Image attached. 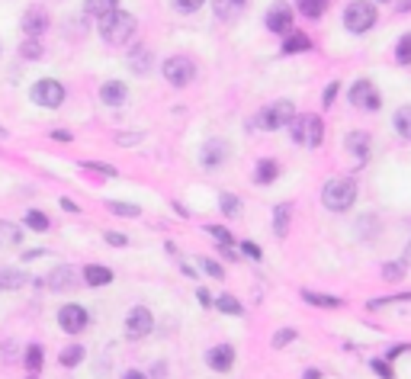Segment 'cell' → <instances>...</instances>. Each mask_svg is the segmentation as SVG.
I'll return each mask as SVG.
<instances>
[{"label":"cell","mask_w":411,"mask_h":379,"mask_svg":"<svg viewBox=\"0 0 411 379\" xmlns=\"http://www.w3.org/2000/svg\"><path fill=\"white\" fill-rule=\"evenodd\" d=\"M135 29H138V23H135V16H132V13H126V10H116V13H109V16L100 19V39L106 45L132 42Z\"/></svg>","instance_id":"1"},{"label":"cell","mask_w":411,"mask_h":379,"mask_svg":"<svg viewBox=\"0 0 411 379\" xmlns=\"http://www.w3.org/2000/svg\"><path fill=\"white\" fill-rule=\"evenodd\" d=\"M321 203H325V209H331V212H347L353 203H357V180L353 177L328 180L325 190H321Z\"/></svg>","instance_id":"2"},{"label":"cell","mask_w":411,"mask_h":379,"mask_svg":"<svg viewBox=\"0 0 411 379\" xmlns=\"http://www.w3.org/2000/svg\"><path fill=\"white\" fill-rule=\"evenodd\" d=\"M289 135H293V141L302 148H318L321 138H325V122H321V116H315V113L295 116L293 126H289Z\"/></svg>","instance_id":"3"},{"label":"cell","mask_w":411,"mask_h":379,"mask_svg":"<svg viewBox=\"0 0 411 379\" xmlns=\"http://www.w3.org/2000/svg\"><path fill=\"white\" fill-rule=\"evenodd\" d=\"M379 13L376 6L370 4V0H350V4L344 6V26L347 32H357V36H363V32H370L372 26H376Z\"/></svg>","instance_id":"4"},{"label":"cell","mask_w":411,"mask_h":379,"mask_svg":"<svg viewBox=\"0 0 411 379\" xmlns=\"http://www.w3.org/2000/svg\"><path fill=\"white\" fill-rule=\"evenodd\" d=\"M293 119H295L293 100H276V103H270V106H263L254 122L263 132H276V128H283V126H293Z\"/></svg>","instance_id":"5"},{"label":"cell","mask_w":411,"mask_h":379,"mask_svg":"<svg viewBox=\"0 0 411 379\" xmlns=\"http://www.w3.org/2000/svg\"><path fill=\"white\" fill-rule=\"evenodd\" d=\"M161 74H164V81L171 84V87H186V84L196 77V61H193L190 55H171L161 64Z\"/></svg>","instance_id":"6"},{"label":"cell","mask_w":411,"mask_h":379,"mask_svg":"<svg viewBox=\"0 0 411 379\" xmlns=\"http://www.w3.org/2000/svg\"><path fill=\"white\" fill-rule=\"evenodd\" d=\"M29 96H32V103H36V106H42V109H58V106L64 103V87H61V81L42 77V81L32 84Z\"/></svg>","instance_id":"7"},{"label":"cell","mask_w":411,"mask_h":379,"mask_svg":"<svg viewBox=\"0 0 411 379\" xmlns=\"http://www.w3.org/2000/svg\"><path fill=\"white\" fill-rule=\"evenodd\" d=\"M151 328H154V318H151V312H148L145 305H135L132 312L126 315V338L128 340L148 338V334H151Z\"/></svg>","instance_id":"8"},{"label":"cell","mask_w":411,"mask_h":379,"mask_svg":"<svg viewBox=\"0 0 411 379\" xmlns=\"http://www.w3.org/2000/svg\"><path fill=\"white\" fill-rule=\"evenodd\" d=\"M347 100H350L357 109H370V113H372V109L382 106V100H379V90L372 87V81H366V77H363V81L353 84L350 94H347Z\"/></svg>","instance_id":"9"},{"label":"cell","mask_w":411,"mask_h":379,"mask_svg":"<svg viewBox=\"0 0 411 379\" xmlns=\"http://www.w3.org/2000/svg\"><path fill=\"white\" fill-rule=\"evenodd\" d=\"M87 321H90L87 308L77 305V302L58 308V325H61V331H68V334H81L83 328H87Z\"/></svg>","instance_id":"10"},{"label":"cell","mask_w":411,"mask_h":379,"mask_svg":"<svg viewBox=\"0 0 411 379\" xmlns=\"http://www.w3.org/2000/svg\"><path fill=\"white\" fill-rule=\"evenodd\" d=\"M267 29L270 32H280V36H289L293 32V6L283 4V0H276L273 6L267 10Z\"/></svg>","instance_id":"11"},{"label":"cell","mask_w":411,"mask_h":379,"mask_svg":"<svg viewBox=\"0 0 411 379\" xmlns=\"http://www.w3.org/2000/svg\"><path fill=\"white\" fill-rule=\"evenodd\" d=\"M128 68H132L138 77L151 74V71H154V55H151V49H148V45H141V42H135L132 49H128Z\"/></svg>","instance_id":"12"},{"label":"cell","mask_w":411,"mask_h":379,"mask_svg":"<svg viewBox=\"0 0 411 379\" xmlns=\"http://www.w3.org/2000/svg\"><path fill=\"white\" fill-rule=\"evenodd\" d=\"M23 32L29 39H36V36H42L45 29H49V13H45V6H29V10L23 13Z\"/></svg>","instance_id":"13"},{"label":"cell","mask_w":411,"mask_h":379,"mask_svg":"<svg viewBox=\"0 0 411 379\" xmlns=\"http://www.w3.org/2000/svg\"><path fill=\"white\" fill-rule=\"evenodd\" d=\"M206 363H209L215 373H228L231 366H235V347H231V344L212 347V350L206 353Z\"/></svg>","instance_id":"14"},{"label":"cell","mask_w":411,"mask_h":379,"mask_svg":"<svg viewBox=\"0 0 411 379\" xmlns=\"http://www.w3.org/2000/svg\"><path fill=\"white\" fill-rule=\"evenodd\" d=\"M344 148L353 154V158H357V164H363V161L370 158V151H372V138L366 132H347Z\"/></svg>","instance_id":"15"},{"label":"cell","mask_w":411,"mask_h":379,"mask_svg":"<svg viewBox=\"0 0 411 379\" xmlns=\"http://www.w3.org/2000/svg\"><path fill=\"white\" fill-rule=\"evenodd\" d=\"M225 158H228V145H225L222 138L206 141L203 151H199V164H203V167H218Z\"/></svg>","instance_id":"16"},{"label":"cell","mask_w":411,"mask_h":379,"mask_svg":"<svg viewBox=\"0 0 411 379\" xmlns=\"http://www.w3.org/2000/svg\"><path fill=\"white\" fill-rule=\"evenodd\" d=\"M77 286V270L74 267H55L49 273V289L51 293H68Z\"/></svg>","instance_id":"17"},{"label":"cell","mask_w":411,"mask_h":379,"mask_svg":"<svg viewBox=\"0 0 411 379\" xmlns=\"http://www.w3.org/2000/svg\"><path fill=\"white\" fill-rule=\"evenodd\" d=\"M100 100L106 103V106H122V103L128 100V87L122 81H106L100 87Z\"/></svg>","instance_id":"18"},{"label":"cell","mask_w":411,"mask_h":379,"mask_svg":"<svg viewBox=\"0 0 411 379\" xmlns=\"http://www.w3.org/2000/svg\"><path fill=\"white\" fill-rule=\"evenodd\" d=\"M212 10H215L218 19L231 23V19H238L244 10H248V0H212Z\"/></svg>","instance_id":"19"},{"label":"cell","mask_w":411,"mask_h":379,"mask_svg":"<svg viewBox=\"0 0 411 379\" xmlns=\"http://www.w3.org/2000/svg\"><path fill=\"white\" fill-rule=\"evenodd\" d=\"M81 276L87 286H106V283H113V270L100 267V263H87V267L81 270Z\"/></svg>","instance_id":"20"},{"label":"cell","mask_w":411,"mask_h":379,"mask_svg":"<svg viewBox=\"0 0 411 379\" xmlns=\"http://www.w3.org/2000/svg\"><path fill=\"white\" fill-rule=\"evenodd\" d=\"M19 241H23V228H19L16 222H6V218H0V251H4V248H16Z\"/></svg>","instance_id":"21"},{"label":"cell","mask_w":411,"mask_h":379,"mask_svg":"<svg viewBox=\"0 0 411 379\" xmlns=\"http://www.w3.org/2000/svg\"><path fill=\"white\" fill-rule=\"evenodd\" d=\"M276 173H280V164H276L273 158L257 161V167H254V183H273Z\"/></svg>","instance_id":"22"},{"label":"cell","mask_w":411,"mask_h":379,"mask_svg":"<svg viewBox=\"0 0 411 379\" xmlns=\"http://www.w3.org/2000/svg\"><path fill=\"white\" fill-rule=\"evenodd\" d=\"M312 49V39L305 32H289L286 42H283V55H299V51H308Z\"/></svg>","instance_id":"23"},{"label":"cell","mask_w":411,"mask_h":379,"mask_svg":"<svg viewBox=\"0 0 411 379\" xmlns=\"http://www.w3.org/2000/svg\"><path fill=\"white\" fill-rule=\"evenodd\" d=\"M302 299L308 302V305H318V308H340L344 302L338 299V295H328V293H312V289H302Z\"/></svg>","instance_id":"24"},{"label":"cell","mask_w":411,"mask_h":379,"mask_svg":"<svg viewBox=\"0 0 411 379\" xmlns=\"http://www.w3.org/2000/svg\"><path fill=\"white\" fill-rule=\"evenodd\" d=\"M26 273L16 267H0V289H23Z\"/></svg>","instance_id":"25"},{"label":"cell","mask_w":411,"mask_h":379,"mask_svg":"<svg viewBox=\"0 0 411 379\" xmlns=\"http://www.w3.org/2000/svg\"><path fill=\"white\" fill-rule=\"evenodd\" d=\"M83 10H87L90 16L103 19V16H109V13L119 10V0H87V4H83Z\"/></svg>","instance_id":"26"},{"label":"cell","mask_w":411,"mask_h":379,"mask_svg":"<svg viewBox=\"0 0 411 379\" xmlns=\"http://www.w3.org/2000/svg\"><path fill=\"white\" fill-rule=\"evenodd\" d=\"M289 216H293V206H289V203H283V206H276V209H273V231H276V238H286Z\"/></svg>","instance_id":"27"},{"label":"cell","mask_w":411,"mask_h":379,"mask_svg":"<svg viewBox=\"0 0 411 379\" xmlns=\"http://www.w3.org/2000/svg\"><path fill=\"white\" fill-rule=\"evenodd\" d=\"M392 126L402 138H411V106H398L395 116H392Z\"/></svg>","instance_id":"28"},{"label":"cell","mask_w":411,"mask_h":379,"mask_svg":"<svg viewBox=\"0 0 411 379\" xmlns=\"http://www.w3.org/2000/svg\"><path fill=\"white\" fill-rule=\"evenodd\" d=\"M295 6H299V13H302V16H308V19H318L321 13L328 10V0H295Z\"/></svg>","instance_id":"29"},{"label":"cell","mask_w":411,"mask_h":379,"mask_svg":"<svg viewBox=\"0 0 411 379\" xmlns=\"http://www.w3.org/2000/svg\"><path fill=\"white\" fill-rule=\"evenodd\" d=\"M218 209L228 218H235V216H241V199H238L235 193H222V196H218Z\"/></svg>","instance_id":"30"},{"label":"cell","mask_w":411,"mask_h":379,"mask_svg":"<svg viewBox=\"0 0 411 379\" xmlns=\"http://www.w3.org/2000/svg\"><path fill=\"white\" fill-rule=\"evenodd\" d=\"M23 363H26V370H29V373H39V370H42V347H39V344H29V347H26Z\"/></svg>","instance_id":"31"},{"label":"cell","mask_w":411,"mask_h":379,"mask_svg":"<svg viewBox=\"0 0 411 379\" xmlns=\"http://www.w3.org/2000/svg\"><path fill=\"white\" fill-rule=\"evenodd\" d=\"M106 209H109V212H116V216H122V218H135V216H141V209H138L135 203H119V199H109Z\"/></svg>","instance_id":"32"},{"label":"cell","mask_w":411,"mask_h":379,"mask_svg":"<svg viewBox=\"0 0 411 379\" xmlns=\"http://www.w3.org/2000/svg\"><path fill=\"white\" fill-rule=\"evenodd\" d=\"M215 308H218V312H225V315H244V305L235 299V295H218Z\"/></svg>","instance_id":"33"},{"label":"cell","mask_w":411,"mask_h":379,"mask_svg":"<svg viewBox=\"0 0 411 379\" xmlns=\"http://www.w3.org/2000/svg\"><path fill=\"white\" fill-rule=\"evenodd\" d=\"M26 225H29L32 231H49V228H51L49 216H45V212H39V209H29V212H26Z\"/></svg>","instance_id":"34"},{"label":"cell","mask_w":411,"mask_h":379,"mask_svg":"<svg viewBox=\"0 0 411 379\" xmlns=\"http://www.w3.org/2000/svg\"><path fill=\"white\" fill-rule=\"evenodd\" d=\"M58 360H61V366H77V363L83 360V347H81V344H68Z\"/></svg>","instance_id":"35"},{"label":"cell","mask_w":411,"mask_h":379,"mask_svg":"<svg viewBox=\"0 0 411 379\" xmlns=\"http://www.w3.org/2000/svg\"><path fill=\"white\" fill-rule=\"evenodd\" d=\"M395 61L398 64H411V32H405L395 45Z\"/></svg>","instance_id":"36"},{"label":"cell","mask_w":411,"mask_h":379,"mask_svg":"<svg viewBox=\"0 0 411 379\" xmlns=\"http://www.w3.org/2000/svg\"><path fill=\"white\" fill-rule=\"evenodd\" d=\"M206 231H209V235L218 241V248H228V244H235V238H231V231L225 228V225H206Z\"/></svg>","instance_id":"37"},{"label":"cell","mask_w":411,"mask_h":379,"mask_svg":"<svg viewBox=\"0 0 411 379\" xmlns=\"http://www.w3.org/2000/svg\"><path fill=\"white\" fill-rule=\"evenodd\" d=\"M405 276V261H389L382 267V280H389V283H398Z\"/></svg>","instance_id":"38"},{"label":"cell","mask_w":411,"mask_h":379,"mask_svg":"<svg viewBox=\"0 0 411 379\" xmlns=\"http://www.w3.org/2000/svg\"><path fill=\"white\" fill-rule=\"evenodd\" d=\"M83 171H96L103 173V177H116V167L113 164H103V161H81Z\"/></svg>","instance_id":"39"},{"label":"cell","mask_w":411,"mask_h":379,"mask_svg":"<svg viewBox=\"0 0 411 379\" xmlns=\"http://www.w3.org/2000/svg\"><path fill=\"white\" fill-rule=\"evenodd\" d=\"M19 55H23V58H42V45H39V39L26 36V42L19 45Z\"/></svg>","instance_id":"40"},{"label":"cell","mask_w":411,"mask_h":379,"mask_svg":"<svg viewBox=\"0 0 411 379\" xmlns=\"http://www.w3.org/2000/svg\"><path fill=\"white\" fill-rule=\"evenodd\" d=\"M199 267H203L206 273L212 276V280H225V270H222V263H215V261H212V257H203V261H199Z\"/></svg>","instance_id":"41"},{"label":"cell","mask_w":411,"mask_h":379,"mask_svg":"<svg viewBox=\"0 0 411 379\" xmlns=\"http://www.w3.org/2000/svg\"><path fill=\"white\" fill-rule=\"evenodd\" d=\"M295 340V328H283V331H276L273 334V347L280 350V347H286V344H293Z\"/></svg>","instance_id":"42"},{"label":"cell","mask_w":411,"mask_h":379,"mask_svg":"<svg viewBox=\"0 0 411 379\" xmlns=\"http://www.w3.org/2000/svg\"><path fill=\"white\" fill-rule=\"evenodd\" d=\"M171 4H173V10H180V13H196L206 0H171Z\"/></svg>","instance_id":"43"},{"label":"cell","mask_w":411,"mask_h":379,"mask_svg":"<svg viewBox=\"0 0 411 379\" xmlns=\"http://www.w3.org/2000/svg\"><path fill=\"white\" fill-rule=\"evenodd\" d=\"M103 241L113 244V248H126L128 238H126V235H119V231H103Z\"/></svg>","instance_id":"44"},{"label":"cell","mask_w":411,"mask_h":379,"mask_svg":"<svg viewBox=\"0 0 411 379\" xmlns=\"http://www.w3.org/2000/svg\"><path fill=\"white\" fill-rule=\"evenodd\" d=\"M338 90H340V84L331 81V84L325 87V96H321V103H325V106H334V100H338Z\"/></svg>","instance_id":"45"},{"label":"cell","mask_w":411,"mask_h":379,"mask_svg":"<svg viewBox=\"0 0 411 379\" xmlns=\"http://www.w3.org/2000/svg\"><path fill=\"white\" fill-rule=\"evenodd\" d=\"M238 248H241V251H244V254H248V257H250V261H260V257H263V251H260V248H257V244H254V241H241V244H238Z\"/></svg>","instance_id":"46"},{"label":"cell","mask_w":411,"mask_h":379,"mask_svg":"<svg viewBox=\"0 0 411 379\" xmlns=\"http://www.w3.org/2000/svg\"><path fill=\"white\" fill-rule=\"evenodd\" d=\"M372 373H379L382 379H392V366H389V360H372Z\"/></svg>","instance_id":"47"},{"label":"cell","mask_w":411,"mask_h":379,"mask_svg":"<svg viewBox=\"0 0 411 379\" xmlns=\"http://www.w3.org/2000/svg\"><path fill=\"white\" fill-rule=\"evenodd\" d=\"M116 141H119V145H138V141H141V135L138 132H119V135H116Z\"/></svg>","instance_id":"48"},{"label":"cell","mask_w":411,"mask_h":379,"mask_svg":"<svg viewBox=\"0 0 411 379\" xmlns=\"http://www.w3.org/2000/svg\"><path fill=\"white\" fill-rule=\"evenodd\" d=\"M196 299H199V305H203V308L215 305V302H212V293H209V289H196Z\"/></svg>","instance_id":"49"},{"label":"cell","mask_w":411,"mask_h":379,"mask_svg":"<svg viewBox=\"0 0 411 379\" xmlns=\"http://www.w3.org/2000/svg\"><path fill=\"white\" fill-rule=\"evenodd\" d=\"M222 251V257L225 261H238V251H235V244H228V248H218Z\"/></svg>","instance_id":"50"},{"label":"cell","mask_w":411,"mask_h":379,"mask_svg":"<svg viewBox=\"0 0 411 379\" xmlns=\"http://www.w3.org/2000/svg\"><path fill=\"white\" fill-rule=\"evenodd\" d=\"M61 209L64 212H77V203H74V199H68V196H61Z\"/></svg>","instance_id":"51"},{"label":"cell","mask_w":411,"mask_h":379,"mask_svg":"<svg viewBox=\"0 0 411 379\" xmlns=\"http://www.w3.org/2000/svg\"><path fill=\"white\" fill-rule=\"evenodd\" d=\"M51 138H58V141H71V132H64V128H55V132H51Z\"/></svg>","instance_id":"52"},{"label":"cell","mask_w":411,"mask_h":379,"mask_svg":"<svg viewBox=\"0 0 411 379\" xmlns=\"http://www.w3.org/2000/svg\"><path fill=\"white\" fill-rule=\"evenodd\" d=\"M26 261H36V257H42V248H32V251H23Z\"/></svg>","instance_id":"53"},{"label":"cell","mask_w":411,"mask_h":379,"mask_svg":"<svg viewBox=\"0 0 411 379\" xmlns=\"http://www.w3.org/2000/svg\"><path fill=\"white\" fill-rule=\"evenodd\" d=\"M180 267H183V273H186V276H196V270H193V263H186V261H180Z\"/></svg>","instance_id":"54"},{"label":"cell","mask_w":411,"mask_h":379,"mask_svg":"<svg viewBox=\"0 0 411 379\" xmlns=\"http://www.w3.org/2000/svg\"><path fill=\"white\" fill-rule=\"evenodd\" d=\"M151 376H154V379H164V363H158V366H154V370H151Z\"/></svg>","instance_id":"55"},{"label":"cell","mask_w":411,"mask_h":379,"mask_svg":"<svg viewBox=\"0 0 411 379\" xmlns=\"http://www.w3.org/2000/svg\"><path fill=\"white\" fill-rule=\"evenodd\" d=\"M302 379H321V373L318 370H305V373H302Z\"/></svg>","instance_id":"56"},{"label":"cell","mask_w":411,"mask_h":379,"mask_svg":"<svg viewBox=\"0 0 411 379\" xmlns=\"http://www.w3.org/2000/svg\"><path fill=\"white\" fill-rule=\"evenodd\" d=\"M411 10V0H398V13H408Z\"/></svg>","instance_id":"57"},{"label":"cell","mask_w":411,"mask_h":379,"mask_svg":"<svg viewBox=\"0 0 411 379\" xmlns=\"http://www.w3.org/2000/svg\"><path fill=\"white\" fill-rule=\"evenodd\" d=\"M122 379H145V376H141L138 370H128V373H126V376H122Z\"/></svg>","instance_id":"58"},{"label":"cell","mask_w":411,"mask_h":379,"mask_svg":"<svg viewBox=\"0 0 411 379\" xmlns=\"http://www.w3.org/2000/svg\"><path fill=\"white\" fill-rule=\"evenodd\" d=\"M405 261H411V241H408V248H405Z\"/></svg>","instance_id":"59"}]
</instances>
